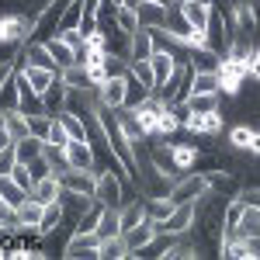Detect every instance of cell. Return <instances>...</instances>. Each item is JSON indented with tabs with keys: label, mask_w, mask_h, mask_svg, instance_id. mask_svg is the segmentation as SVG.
Masks as SVG:
<instances>
[{
	"label": "cell",
	"mask_w": 260,
	"mask_h": 260,
	"mask_svg": "<svg viewBox=\"0 0 260 260\" xmlns=\"http://www.w3.org/2000/svg\"><path fill=\"white\" fill-rule=\"evenodd\" d=\"M246 66H250V56H236V52H225L219 62V90L225 98H240L243 83H246Z\"/></svg>",
	"instance_id": "cell-1"
},
{
	"label": "cell",
	"mask_w": 260,
	"mask_h": 260,
	"mask_svg": "<svg viewBox=\"0 0 260 260\" xmlns=\"http://www.w3.org/2000/svg\"><path fill=\"white\" fill-rule=\"evenodd\" d=\"M125 187H128V180L121 177V170H101V174H98V191H94V198H98L101 205L121 208V205H125Z\"/></svg>",
	"instance_id": "cell-2"
},
{
	"label": "cell",
	"mask_w": 260,
	"mask_h": 260,
	"mask_svg": "<svg viewBox=\"0 0 260 260\" xmlns=\"http://www.w3.org/2000/svg\"><path fill=\"white\" fill-rule=\"evenodd\" d=\"M212 191V184L205 180V174H194V170H187V174H180L177 180H174V191H170V198H174V205H184V201H198L205 198Z\"/></svg>",
	"instance_id": "cell-3"
},
{
	"label": "cell",
	"mask_w": 260,
	"mask_h": 260,
	"mask_svg": "<svg viewBox=\"0 0 260 260\" xmlns=\"http://www.w3.org/2000/svg\"><path fill=\"white\" fill-rule=\"evenodd\" d=\"M98 250H101L98 233H80V229H73V233L66 236L62 257H70V260H98Z\"/></svg>",
	"instance_id": "cell-4"
},
{
	"label": "cell",
	"mask_w": 260,
	"mask_h": 260,
	"mask_svg": "<svg viewBox=\"0 0 260 260\" xmlns=\"http://www.w3.org/2000/svg\"><path fill=\"white\" fill-rule=\"evenodd\" d=\"M31 31V18L28 14H0V45H14L21 49Z\"/></svg>",
	"instance_id": "cell-5"
},
{
	"label": "cell",
	"mask_w": 260,
	"mask_h": 260,
	"mask_svg": "<svg viewBox=\"0 0 260 260\" xmlns=\"http://www.w3.org/2000/svg\"><path fill=\"white\" fill-rule=\"evenodd\" d=\"M198 225V205L194 201H184V205H177L174 208V215L167 222H160L163 233H174V236H184V233H191Z\"/></svg>",
	"instance_id": "cell-6"
},
{
	"label": "cell",
	"mask_w": 260,
	"mask_h": 260,
	"mask_svg": "<svg viewBox=\"0 0 260 260\" xmlns=\"http://www.w3.org/2000/svg\"><path fill=\"white\" fill-rule=\"evenodd\" d=\"M98 101H101V108L121 111L125 101H128V80H125V77H108V80L98 87Z\"/></svg>",
	"instance_id": "cell-7"
},
{
	"label": "cell",
	"mask_w": 260,
	"mask_h": 260,
	"mask_svg": "<svg viewBox=\"0 0 260 260\" xmlns=\"http://www.w3.org/2000/svg\"><path fill=\"white\" fill-rule=\"evenodd\" d=\"M149 66H153V77H156V90H163L170 83V77L177 73V52L156 45V52L149 56Z\"/></svg>",
	"instance_id": "cell-8"
},
{
	"label": "cell",
	"mask_w": 260,
	"mask_h": 260,
	"mask_svg": "<svg viewBox=\"0 0 260 260\" xmlns=\"http://www.w3.org/2000/svg\"><path fill=\"white\" fill-rule=\"evenodd\" d=\"M59 177H62L66 191H77V194H87V198H94V191H98V170H77V167H70Z\"/></svg>",
	"instance_id": "cell-9"
},
{
	"label": "cell",
	"mask_w": 260,
	"mask_h": 260,
	"mask_svg": "<svg viewBox=\"0 0 260 260\" xmlns=\"http://www.w3.org/2000/svg\"><path fill=\"white\" fill-rule=\"evenodd\" d=\"M125 236V246H128V257H136L146 243H153L156 236H160V222H153V219H146L139 222L136 229H128V233H121Z\"/></svg>",
	"instance_id": "cell-10"
},
{
	"label": "cell",
	"mask_w": 260,
	"mask_h": 260,
	"mask_svg": "<svg viewBox=\"0 0 260 260\" xmlns=\"http://www.w3.org/2000/svg\"><path fill=\"white\" fill-rule=\"evenodd\" d=\"M205 42H208V49H215L219 56L229 52V35H225V18H222V7L212 11V18H208V28H205Z\"/></svg>",
	"instance_id": "cell-11"
},
{
	"label": "cell",
	"mask_w": 260,
	"mask_h": 260,
	"mask_svg": "<svg viewBox=\"0 0 260 260\" xmlns=\"http://www.w3.org/2000/svg\"><path fill=\"white\" fill-rule=\"evenodd\" d=\"M94 146L87 139H70L66 142V163L77 167V170H94Z\"/></svg>",
	"instance_id": "cell-12"
},
{
	"label": "cell",
	"mask_w": 260,
	"mask_h": 260,
	"mask_svg": "<svg viewBox=\"0 0 260 260\" xmlns=\"http://www.w3.org/2000/svg\"><path fill=\"white\" fill-rule=\"evenodd\" d=\"M62 222H66V205H62V201L45 205V212H42V222H39V229H35V236H39V240H49L56 229H62Z\"/></svg>",
	"instance_id": "cell-13"
},
{
	"label": "cell",
	"mask_w": 260,
	"mask_h": 260,
	"mask_svg": "<svg viewBox=\"0 0 260 260\" xmlns=\"http://www.w3.org/2000/svg\"><path fill=\"white\" fill-rule=\"evenodd\" d=\"M136 14H139V28H149V31H156L167 24V14H170V7H163L156 0H142L139 7H136Z\"/></svg>",
	"instance_id": "cell-14"
},
{
	"label": "cell",
	"mask_w": 260,
	"mask_h": 260,
	"mask_svg": "<svg viewBox=\"0 0 260 260\" xmlns=\"http://www.w3.org/2000/svg\"><path fill=\"white\" fill-rule=\"evenodd\" d=\"M62 177L59 174H49V177L35 180V187H31V198L42 201V205H52V201H62Z\"/></svg>",
	"instance_id": "cell-15"
},
{
	"label": "cell",
	"mask_w": 260,
	"mask_h": 260,
	"mask_svg": "<svg viewBox=\"0 0 260 260\" xmlns=\"http://www.w3.org/2000/svg\"><path fill=\"white\" fill-rule=\"evenodd\" d=\"M149 160H153V167L156 170H163L167 177H180V167H177V160H174V142H156L153 146V153H149Z\"/></svg>",
	"instance_id": "cell-16"
},
{
	"label": "cell",
	"mask_w": 260,
	"mask_h": 260,
	"mask_svg": "<svg viewBox=\"0 0 260 260\" xmlns=\"http://www.w3.org/2000/svg\"><path fill=\"white\" fill-rule=\"evenodd\" d=\"M42 212H45V205L28 194V198H24L18 208H14V219H18L21 229H31V233H35V229H39V222H42Z\"/></svg>",
	"instance_id": "cell-17"
},
{
	"label": "cell",
	"mask_w": 260,
	"mask_h": 260,
	"mask_svg": "<svg viewBox=\"0 0 260 260\" xmlns=\"http://www.w3.org/2000/svg\"><path fill=\"white\" fill-rule=\"evenodd\" d=\"M45 98V111L49 115H59V111H66V101H70V87H66V80H62V73H56V80H52V87L42 94Z\"/></svg>",
	"instance_id": "cell-18"
},
{
	"label": "cell",
	"mask_w": 260,
	"mask_h": 260,
	"mask_svg": "<svg viewBox=\"0 0 260 260\" xmlns=\"http://www.w3.org/2000/svg\"><path fill=\"white\" fill-rule=\"evenodd\" d=\"M187 59H191V66H194L198 73H215L222 56L215 49H208V45H194V49H187Z\"/></svg>",
	"instance_id": "cell-19"
},
{
	"label": "cell",
	"mask_w": 260,
	"mask_h": 260,
	"mask_svg": "<svg viewBox=\"0 0 260 260\" xmlns=\"http://www.w3.org/2000/svg\"><path fill=\"white\" fill-rule=\"evenodd\" d=\"M59 73H62V80H66L70 90H98L94 80H90V70H87L83 62H73V66H66V70H59Z\"/></svg>",
	"instance_id": "cell-20"
},
{
	"label": "cell",
	"mask_w": 260,
	"mask_h": 260,
	"mask_svg": "<svg viewBox=\"0 0 260 260\" xmlns=\"http://www.w3.org/2000/svg\"><path fill=\"white\" fill-rule=\"evenodd\" d=\"M205 180L212 184V191L229 194V198L240 191V180H236V174H233V170H205Z\"/></svg>",
	"instance_id": "cell-21"
},
{
	"label": "cell",
	"mask_w": 260,
	"mask_h": 260,
	"mask_svg": "<svg viewBox=\"0 0 260 260\" xmlns=\"http://www.w3.org/2000/svg\"><path fill=\"white\" fill-rule=\"evenodd\" d=\"M45 45H49V52H52V59H56V66H59V70L73 66V62H80V59H77V52H73V45H66V39H62V35L45 39Z\"/></svg>",
	"instance_id": "cell-22"
},
{
	"label": "cell",
	"mask_w": 260,
	"mask_h": 260,
	"mask_svg": "<svg viewBox=\"0 0 260 260\" xmlns=\"http://www.w3.org/2000/svg\"><path fill=\"white\" fill-rule=\"evenodd\" d=\"M98 236H101V240L121 236V208H111V205H104V212H101V222H98Z\"/></svg>",
	"instance_id": "cell-23"
},
{
	"label": "cell",
	"mask_w": 260,
	"mask_h": 260,
	"mask_svg": "<svg viewBox=\"0 0 260 260\" xmlns=\"http://www.w3.org/2000/svg\"><path fill=\"white\" fill-rule=\"evenodd\" d=\"M174 198L170 194H160V198H146V219H153V222H167L170 215H174Z\"/></svg>",
	"instance_id": "cell-24"
},
{
	"label": "cell",
	"mask_w": 260,
	"mask_h": 260,
	"mask_svg": "<svg viewBox=\"0 0 260 260\" xmlns=\"http://www.w3.org/2000/svg\"><path fill=\"white\" fill-rule=\"evenodd\" d=\"M153 52H156V35L149 28H139L132 35V59H149Z\"/></svg>",
	"instance_id": "cell-25"
},
{
	"label": "cell",
	"mask_w": 260,
	"mask_h": 260,
	"mask_svg": "<svg viewBox=\"0 0 260 260\" xmlns=\"http://www.w3.org/2000/svg\"><path fill=\"white\" fill-rule=\"evenodd\" d=\"M14 149H18L21 163H31V160H39L42 153H45V139H39V136H24V139L14 142Z\"/></svg>",
	"instance_id": "cell-26"
},
{
	"label": "cell",
	"mask_w": 260,
	"mask_h": 260,
	"mask_svg": "<svg viewBox=\"0 0 260 260\" xmlns=\"http://www.w3.org/2000/svg\"><path fill=\"white\" fill-rule=\"evenodd\" d=\"M198 146L194 142H174V160H177L180 174H187V170H194V163H198Z\"/></svg>",
	"instance_id": "cell-27"
},
{
	"label": "cell",
	"mask_w": 260,
	"mask_h": 260,
	"mask_svg": "<svg viewBox=\"0 0 260 260\" xmlns=\"http://www.w3.org/2000/svg\"><path fill=\"white\" fill-rule=\"evenodd\" d=\"M253 128H257V125H250V121L233 125V128H229V146H233L236 153H246V149H250V139H253Z\"/></svg>",
	"instance_id": "cell-28"
},
{
	"label": "cell",
	"mask_w": 260,
	"mask_h": 260,
	"mask_svg": "<svg viewBox=\"0 0 260 260\" xmlns=\"http://www.w3.org/2000/svg\"><path fill=\"white\" fill-rule=\"evenodd\" d=\"M24 198H28V191H24L21 184H14L11 177H0V201H4L7 208H18Z\"/></svg>",
	"instance_id": "cell-29"
},
{
	"label": "cell",
	"mask_w": 260,
	"mask_h": 260,
	"mask_svg": "<svg viewBox=\"0 0 260 260\" xmlns=\"http://www.w3.org/2000/svg\"><path fill=\"white\" fill-rule=\"evenodd\" d=\"M18 101H21V90H18V70H14V73L4 80V87H0V108H4V111H14Z\"/></svg>",
	"instance_id": "cell-30"
},
{
	"label": "cell",
	"mask_w": 260,
	"mask_h": 260,
	"mask_svg": "<svg viewBox=\"0 0 260 260\" xmlns=\"http://www.w3.org/2000/svg\"><path fill=\"white\" fill-rule=\"evenodd\" d=\"M128 257V246H125V236H111V240H101L98 260H121Z\"/></svg>",
	"instance_id": "cell-31"
},
{
	"label": "cell",
	"mask_w": 260,
	"mask_h": 260,
	"mask_svg": "<svg viewBox=\"0 0 260 260\" xmlns=\"http://www.w3.org/2000/svg\"><path fill=\"white\" fill-rule=\"evenodd\" d=\"M128 73H132V77H136L146 90H153V94H156V77H153L149 59H132V62H128Z\"/></svg>",
	"instance_id": "cell-32"
},
{
	"label": "cell",
	"mask_w": 260,
	"mask_h": 260,
	"mask_svg": "<svg viewBox=\"0 0 260 260\" xmlns=\"http://www.w3.org/2000/svg\"><path fill=\"white\" fill-rule=\"evenodd\" d=\"M115 24H118L121 31L136 35V31H139V14H136V7H128V4L115 7Z\"/></svg>",
	"instance_id": "cell-33"
},
{
	"label": "cell",
	"mask_w": 260,
	"mask_h": 260,
	"mask_svg": "<svg viewBox=\"0 0 260 260\" xmlns=\"http://www.w3.org/2000/svg\"><path fill=\"white\" fill-rule=\"evenodd\" d=\"M191 94H222L219 90V73H194Z\"/></svg>",
	"instance_id": "cell-34"
},
{
	"label": "cell",
	"mask_w": 260,
	"mask_h": 260,
	"mask_svg": "<svg viewBox=\"0 0 260 260\" xmlns=\"http://www.w3.org/2000/svg\"><path fill=\"white\" fill-rule=\"evenodd\" d=\"M191 111H215V108H222L219 94H187V101H184Z\"/></svg>",
	"instance_id": "cell-35"
},
{
	"label": "cell",
	"mask_w": 260,
	"mask_h": 260,
	"mask_svg": "<svg viewBox=\"0 0 260 260\" xmlns=\"http://www.w3.org/2000/svg\"><path fill=\"white\" fill-rule=\"evenodd\" d=\"M45 160L52 163L56 174H66L70 163H66V146H56V142H45Z\"/></svg>",
	"instance_id": "cell-36"
},
{
	"label": "cell",
	"mask_w": 260,
	"mask_h": 260,
	"mask_svg": "<svg viewBox=\"0 0 260 260\" xmlns=\"http://www.w3.org/2000/svg\"><path fill=\"white\" fill-rule=\"evenodd\" d=\"M52 118H56V115H49V111H42V115H28V128H31V136H39V139H49Z\"/></svg>",
	"instance_id": "cell-37"
},
{
	"label": "cell",
	"mask_w": 260,
	"mask_h": 260,
	"mask_svg": "<svg viewBox=\"0 0 260 260\" xmlns=\"http://www.w3.org/2000/svg\"><path fill=\"white\" fill-rule=\"evenodd\" d=\"M222 128H225V121H222V108L205 111V139H219Z\"/></svg>",
	"instance_id": "cell-38"
},
{
	"label": "cell",
	"mask_w": 260,
	"mask_h": 260,
	"mask_svg": "<svg viewBox=\"0 0 260 260\" xmlns=\"http://www.w3.org/2000/svg\"><path fill=\"white\" fill-rule=\"evenodd\" d=\"M184 132L187 136H205V111H184Z\"/></svg>",
	"instance_id": "cell-39"
},
{
	"label": "cell",
	"mask_w": 260,
	"mask_h": 260,
	"mask_svg": "<svg viewBox=\"0 0 260 260\" xmlns=\"http://www.w3.org/2000/svg\"><path fill=\"white\" fill-rule=\"evenodd\" d=\"M11 180H14V184H21V187H24V191H28V194H31V187H35V177H31V167H28V163H14V170H11Z\"/></svg>",
	"instance_id": "cell-40"
},
{
	"label": "cell",
	"mask_w": 260,
	"mask_h": 260,
	"mask_svg": "<svg viewBox=\"0 0 260 260\" xmlns=\"http://www.w3.org/2000/svg\"><path fill=\"white\" fill-rule=\"evenodd\" d=\"M236 198H240L243 205H253V208H260V184H243L240 191H236Z\"/></svg>",
	"instance_id": "cell-41"
},
{
	"label": "cell",
	"mask_w": 260,
	"mask_h": 260,
	"mask_svg": "<svg viewBox=\"0 0 260 260\" xmlns=\"http://www.w3.org/2000/svg\"><path fill=\"white\" fill-rule=\"evenodd\" d=\"M14 163H18V149H14V146H7V149H0V177H11V170H14Z\"/></svg>",
	"instance_id": "cell-42"
},
{
	"label": "cell",
	"mask_w": 260,
	"mask_h": 260,
	"mask_svg": "<svg viewBox=\"0 0 260 260\" xmlns=\"http://www.w3.org/2000/svg\"><path fill=\"white\" fill-rule=\"evenodd\" d=\"M45 142H56V146H66L70 142V132H66V125L59 118H52V128H49V139Z\"/></svg>",
	"instance_id": "cell-43"
},
{
	"label": "cell",
	"mask_w": 260,
	"mask_h": 260,
	"mask_svg": "<svg viewBox=\"0 0 260 260\" xmlns=\"http://www.w3.org/2000/svg\"><path fill=\"white\" fill-rule=\"evenodd\" d=\"M246 80L260 83V42L250 49V66H246Z\"/></svg>",
	"instance_id": "cell-44"
},
{
	"label": "cell",
	"mask_w": 260,
	"mask_h": 260,
	"mask_svg": "<svg viewBox=\"0 0 260 260\" xmlns=\"http://www.w3.org/2000/svg\"><path fill=\"white\" fill-rule=\"evenodd\" d=\"M28 167H31V177H35V180L49 177V174H56V170H52V163L45 160V153H42L39 160H31V163H28Z\"/></svg>",
	"instance_id": "cell-45"
},
{
	"label": "cell",
	"mask_w": 260,
	"mask_h": 260,
	"mask_svg": "<svg viewBox=\"0 0 260 260\" xmlns=\"http://www.w3.org/2000/svg\"><path fill=\"white\" fill-rule=\"evenodd\" d=\"M253 160H260V128H253V139H250V149H246Z\"/></svg>",
	"instance_id": "cell-46"
},
{
	"label": "cell",
	"mask_w": 260,
	"mask_h": 260,
	"mask_svg": "<svg viewBox=\"0 0 260 260\" xmlns=\"http://www.w3.org/2000/svg\"><path fill=\"white\" fill-rule=\"evenodd\" d=\"M7 146H14V136L7 132V125L0 128V149H7Z\"/></svg>",
	"instance_id": "cell-47"
},
{
	"label": "cell",
	"mask_w": 260,
	"mask_h": 260,
	"mask_svg": "<svg viewBox=\"0 0 260 260\" xmlns=\"http://www.w3.org/2000/svg\"><path fill=\"white\" fill-rule=\"evenodd\" d=\"M156 4H163V7H174V4H177V0H156Z\"/></svg>",
	"instance_id": "cell-48"
},
{
	"label": "cell",
	"mask_w": 260,
	"mask_h": 260,
	"mask_svg": "<svg viewBox=\"0 0 260 260\" xmlns=\"http://www.w3.org/2000/svg\"><path fill=\"white\" fill-rule=\"evenodd\" d=\"M253 7H257V18H260V0H253Z\"/></svg>",
	"instance_id": "cell-49"
},
{
	"label": "cell",
	"mask_w": 260,
	"mask_h": 260,
	"mask_svg": "<svg viewBox=\"0 0 260 260\" xmlns=\"http://www.w3.org/2000/svg\"><path fill=\"white\" fill-rule=\"evenodd\" d=\"M111 4H115V7H121V4H125V0H111Z\"/></svg>",
	"instance_id": "cell-50"
}]
</instances>
